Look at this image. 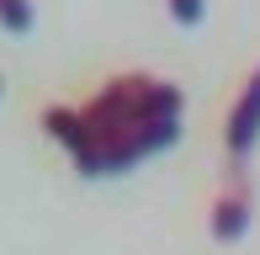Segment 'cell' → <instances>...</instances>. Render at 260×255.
Instances as JSON below:
<instances>
[{"instance_id": "5b68a950", "label": "cell", "mask_w": 260, "mask_h": 255, "mask_svg": "<svg viewBox=\"0 0 260 255\" xmlns=\"http://www.w3.org/2000/svg\"><path fill=\"white\" fill-rule=\"evenodd\" d=\"M165 6H170V16L181 21V27H197V21H202V0H165Z\"/></svg>"}, {"instance_id": "7a4b0ae2", "label": "cell", "mask_w": 260, "mask_h": 255, "mask_svg": "<svg viewBox=\"0 0 260 255\" xmlns=\"http://www.w3.org/2000/svg\"><path fill=\"white\" fill-rule=\"evenodd\" d=\"M255 144H260V69L244 80L239 101H234V112H229V160L239 165Z\"/></svg>"}, {"instance_id": "6da1fadb", "label": "cell", "mask_w": 260, "mask_h": 255, "mask_svg": "<svg viewBox=\"0 0 260 255\" xmlns=\"http://www.w3.org/2000/svg\"><path fill=\"white\" fill-rule=\"evenodd\" d=\"M43 128L75 154L80 176H122L181 138V90L154 75H117L85 107H48Z\"/></svg>"}, {"instance_id": "3957f363", "label": "cell", "mask_w": 260, "mask_h": 255, "mask_svg": "<svg viewBox=\"0 0 260 255\" xmlns=\"http://www.w3.org/2000/svg\"><path fill=\"white\" fill-rule=\"evenodd\" d=\"M250 207H255V197H250V186H244V176L234 170L229 186H223V197L212 202V234H218L223 245L244 239V234H250Z\"/></svg>"}, {"instance_id": "277c9868", "label": "cell", "mask_w": 260, "mask_h": 255, "mask_svg": "<svg viewBox=\"0 0 260 255\" xmlns=\"http://www.w3.org/2000/svg\"><path fill=\"white\" fill-rule=\"evenodd\" d=\"M0 27L6 32H27L32 27V0H0Z\"/></svg>"}]
</instances>
